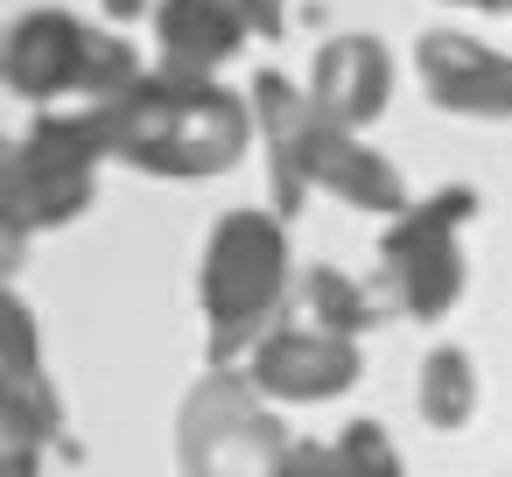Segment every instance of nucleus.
Masks as SVG:
<instances>
[{
  "instance_id": "obj_17",
  "label": "nucleus",
  "mask_w": 512,
  "mask_h": 477,
  "mask_svg": "<svg viewBox=\"0 0 512 477\" xmlns=\"http://www.w3.org/2000/svg\"><path fill=\"white\" fill-rule=\"evenodd\" d=\"M239 8H246V22H253V36H281V22H288V0H239Z\"/></svg>"
},
{
  "instance_id": "obj_9",
  "label": "nucleus",
  "mask_w": 512,
  "mask_h": 477,
  "mask_svg": "<svg viewBox=\"0 0 512 477\" xmlns=\"http://www.w3.org/2000/svg\"><path fill=\"white\" fill-rule=\"evenodd\" d=\"M246 372L267 400H337L358 386V337L323 323H281L246 351Z\"/></svg>"
},
{
  "instance_id": "obj_12",
  "label": "nucleus",
  "mask_w": 512,
  "mask_h": 477,
  "mask_svg": "<svg viewBox=\"0 0 512 477\" xmlns=\"http://www.w3.org/2000/svg\"><path fill=\"white\" fill-rule=\"evenodd\" d=\"M393 99V57L379 36H330L309 64V106L337 127H365L379 120Z\"/></svg>"
},
{
  "instance_id": "obj_16",
  "label": "nucleus",
  "mask_w": 512,
  "mask_h": 477,
  "mask_svg": "<svg viewBox=\"0 0 512 477\" xmlns=\"http://www.w3.org/2000/svg\"><path fill=\"white\" fill-rule=\"evenodd\" d=\"M274 477H337L330 442H302V435H295V449H288V463H281Z\"/></svg>"
},
{
  "instance_id": "obj_8",
  "label": "nucleus",
  "mask_w": 512,
  "mask_h": 477,
  "mask_svg": "<svg viewBox=\"0 0 512 477\" xmlns=\"http://www.w3.org/2000/svg\"><path fill=\"white\" fill-rule=\"evenodd\" d=\"M0 330H8V372H0L8 477H29L43 449H64V407H57V386H50V372H43V330H36V316H29L22 295H8Z\"/></svg>"
},
{
  "instance_id": "obj_5",
  "label": "nucleus",
  "mask_w": 512,
  "mask_h": 477,
  "mask_svg": "<svg viewBox=\"0 0 512 477\" xmlns=\"http://www.w3.org/2000/svg\"><path fill=\"white\" fill-rule=\"evenodd\" d=\"M141 50L113 29H92L64 8H29L8 29V92L36 113H57L64 99L78 106H113L127 85H141Z\"/></svg>"
},
{
  "instance_id": "obj_3",
  "label": "nucleus",
  "mask_w": 512,
  "mask_h": 477,
  "mask_svg": "<svg viewBox=\"0 0 512 477\" xmlns=\"http://www.w3.org/2000/svg\"><path fill=\"white\" fill-rule=\"evenodd\" d=\"M295 260H288V218L281 211H225L197 260V302H204V351L211 365H232L253 351L288 302Z\"/></svg>"
},
{
  "instance_id": "obj_4",
  "label": "nucleus",
  "mask_w": 512,
  "mask_h": 477,
  "mask_svg": "<svg viewBox=\"0 0 512 477\" xmlns=\"http://www.w3.org/2000/svg\"><path fill=\"white\" fill-rule=\"evenodd\" d=\"M106 155H113V141H106V113L99 106L36 113V127H22L8 141V169H0V204H8V267L22 260V239L57 232V225H71V218L92 211Z\"/></svg>"
},
{
  "instance_id": "obj_18",
  "label": "nucleus",
  "mask_w": 512,
  "mask_h": 477,
  "mask_svg": "<svg viewBox=\"0 0 512 477\" xmlns=\"http://www.w3.org/2000/svg\"><path fill=\"white\" fill-rule=\"evenodd\" d=\"M99 8H106L113 22H127V15H141V8H148V0H99Z\"/></svg>"
},
{
  "instance_id": "obj_2",
  "label": "nucleus",
  "mask_w": 512,
  "mask_h": 477,
  "mask_svg": "<svg viewBox=\"0 0 512 477\" xmlns=\"http://www.w3.org/2000/svg\"><path fill=\"white\" fill-rule=\"evenodd\" d=\"M106 113V141L127 169L169 176V183H197V176H225L239 169L246 141H253V113L246 99H232L211 78H169L148 71L141 85H127Z\"/></svg>"
},
{
  "instance_id": "obj_7",
  "label": "nucleus",
  "mask_w": 512,
  "mask_h": 477,
  "mask_svg": "<svg viewBox=\"0 0 512 477\" xmlns=\"http://www.w3.org/2000/svg\"><path fill=\"white\" fill-rule=\"evenodd\" d=\"M477 218V190L449 183L435 197H414L400 218H386V239H379V295L393 302V316L407 323H435L456 309L463 295V246L456 232Z\"/></svg>"
},
{
  "instance_id": "obj_11",
  "label": "nucleus",
  "mask_w": 512,
  "mask_h": 477,
  "mask_svg": "<svg viewBox=\"0 0 512 477\" xmlns=\"http://www.w3.org/2000/svg\"><path fill=\"white\" fill-rule=\"evenodd\" d=\"M253 22L239 0H155V71L169 78H211L246 50Z\"/></svg>"
},
{
  "instance_id": "obj_6",
  "label": "nucleus",
  "mask_w": 512,
  "mask_h": 477,
  "mask_svg": "<svg viewBox=\"0 0 512 477\" xmlns=\"http://www.w3.org/2000/svg\"><path fill=\"white\" fill-rule=\"evenodd\" d=\"M288 449H295V435L274 421L253 372H232V365H211L176 414L183 477H274L288 463Z\"/></svg>"
},
{
  "instance_id": "obj_15",
  "label": "nucleus",
  "mask_w": 512,
  "mask_h": 477,
  "mask_svg": "<svg viewBox=\"0 0 512 477\" xmlns=\"http://www.w3.org/2000/svg\"><path fill=\"white\" fill-rule=\"evenodd\" d=\"M330 463L337 477H400V449L379 421H344L330 435Z\"/></svg>"
},
{
  "instance_id": "obj_19",
  "label": "nucleus",
  "mask_w": 512,
  "mask_h": 477,
  "mask_svg": "<svg viewBox=\"0 0 512 477\" xmlns=\"http://www.w3.org/2000/svg\"><path fill=\"white\" fill-rule=\"evenodd\" d=\"M456 8H484V15H505V0H456Z\"/></svg>"
},
{
  "instance_id": "obj_13",
  "label": "nucleus",
  "mask_w": 512,
  "mask_h": 477,
  "mask_svg": "<svg viewBox=\"0 0 512 477\" xmlns=\"http://www.w3.org/2000/svg\"><path fill=\"white\" fill-rule=\"evenodd\" d=\"M414 407L435 435H456L470 414H477V365L463 344H435L421 358V379H414Z\"/></svg>"
},
{
  "instance_id": "obj_14",
  "label": "nucleus",
  "mask_w": 512,
  "mask_h": 477,
  "mask_svg": "<svg viewBox=\"0 0 512 477\" xmlns=\"http://www.w3.org/2000/svg\"><path fill=\"white\" fill-rule=\"evenodd\" d=\"M302 302H309V316H316L323 330H337V337H365L372 323L393 316V302L379 295V281H351L344 267H309V274H302Z\"/></svg>"
},
{
  "instance_id": "obj_10",
  "label": "nucleus",
  "mask_w": 512,
  "mask_h": 477,
  "mask_svg": "<svg viewBox=\"0 0 512 477\" xmlns=\"http://www.w3.org/2000/svg\"><path fill=\"white\" fill-rule=\"evenodd\" d=\"M414 71L428 106L463 120H512V57L491 43H470L456 29H428L414 43Z\"/></svg>"
},
{
  "instance_id": "obj_20",
  "label": "nucleus",
  "mask_w": 512,
  "mask_h": 477,
  "mask_svg": "<svg viewBox=\"0 0 512 477\" xmlns=\"http://www.w3.org/2000/svg\"><path fill=\"white\" fill-rule=\"evenodd\" d=\"M505 15H512V0H505Z\"/></svg>"
},
{
  "instance_id": "obj_1",
  "label": "nucleus",
  "mask_w": 512,
  "mask_h": 477,
  "mask_svg": "<svg viewBox=\"0 0 512 477\" xmlns=\"http://www.w3.org/2000/svg\"><path fill=\"white\" fill-rule=\"evenodd\" d=\"M253 127L267 134V169H274V211L281 218H295L309 204V190H330L337 204L372 211V218H400L414 204L400 169L379 148H365L351 127L323 120L309 106V92H295L274 71L253 78Z\"/></svg>"
}]
</instances>
